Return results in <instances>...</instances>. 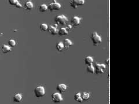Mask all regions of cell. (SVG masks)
I'll return each mask as SVG.
<instances>
[{
	"mask_svg": "<svg viewBox=\"0 0 139 104\" xmlns=\"http://www.w3.org/2000/svg\"><path fill=\"white\" fill-rule=\"evenodd\" d=\"M94 73L97 74H102L106 69V65L104 64L96 63L94 66Z\"/></svg>",
	"mask_w": 139,
	"mask_h": 104,
	"instance_id": "4",
	"label": "cell"
},
{
	"mask_svg": "<svg viewBox=\"0 0 139 104\" xmlns=\"http://www.w3.org/2000/svg\"><path fill=\"white\" fill-rule=\"evenodd\" d=\"M66 29L67 30L70 31V30H71L72 29V26L71 25V24H69V25L67 26V28H66Z\"/></svg>",
	"mask_w": 139,
	"mask_h": 104,
	"instance_id": "25",
	"label": "cell"
},
{
	"mask_svg": "<svg viewBox=\"0 0 139 104\" xmlns=\"http://www.w3.org/2000/svg\"><path fill=\"white\" fill-rule=\"evenodd\" d=\"M74 100L75 101L78 102H82L83 100L81 97V94L80 93H76L74 96Z\"/></svg>",
	"mask_w": 139,
	"mask_h": 104,
	"instance_id": "19",
	"label": "cell"
},
{
	"mask_svg": "<svg viewBox=\"0 0 139 104\" xmlns=\"http://www.w3.org/2000/svg\"><path fill=\"white\" fill-rule=\"evenodd\" d=\"M48 31L50 34H51L52 35H56L58 34V30L56 28V27H54L52 26H50L48 27Z\"/></svg>",
	"mask_w": 139,
	"mask_h": 104,
	"instance_id": "12",
	"label": "cell"
},
{
	"mask_svg": "<svg viewBox=\"0 0 139 104\" xmlns=\"http://www.w3.org/2000/svg\"><path fill=\"white\" fill-rule=\"evenodd\" d=\"M24 8L27 10H31L34 8V4L31 1H27V2H26L25 4H24Z\"/></svg>",
	"mask_w": 139,
	"mask_h": 104,
	"instance_id": "11",
	"label": "cell"
},
{
	"mask_svg": "<svg viewBox=\"0 0 139 104\" xmlns=\"http://www.w3.org/2000/svg\"><path fill=\"white\" fill-rule=\"evenodd\" d=\"M64 46L63 45V42H60L58 43L56 45V49L59 52H62L64 50Z\"/></svg>",
	"mask_w": 139,
	"mask_h": 104,
	"instance_id": "18",
	"label": "cell"
},
{
	"mask_svg": "<svg viewBox=\"0 0 139 104\" xmlns=\"http://www.w3.org/2000/svg\"><path fill=\"white\" fill-rule=\"evenodd\" d=\"M85 63L88 65H92L93 63V57L90 56H87L85 58Z\"/></svg>",
	"mask_w": 139,
	"mask_h": 104,
	"instance_id": "17",
	"label": "cell"
},
{
	"mask_svg": "<svg viewBox=\"0 0 139 104\" xmlns=\"http://www.w3.org/2000/svg\"><path fill=\"white\" fill-rule=\"evenodd\" d=\"M63 99L62 97L61 93H54L52 95V101L55 104L60 103L63 101Z\"/></svg>",
	"mask_w": 139,
	"mask_h": 104,
	"instance_id": "6",
	"label": "cell"
},
{
	"mask_svg": "<svg viewBox=\"0 0 139 104\" xmlns=\"http://www.w3.org/2000/svg\"><path fill=\"white\" fill-rule=\"evenodd\" d=\"M48 9V5L46 4H41L40 5V7H39V10L41 12H45L46 10Z\"/></svg>",
	"mask_w": 139,
	"mask_h": 104,
	"instance_id": "20",
	"label": "cell"
},
{
	"mask_svg": "<svg viewBox=\"0 0 139 104\" xmlns=\"http://www.w3.org/2000/svg\"><path fill=\"white\" fill-rule=\"evenodd\" d=\"M40 30L44 31V32H45L48 30V26L46 24H45V23H43V24H41L40 26Z\"/></svg>",
	"mask_w": 139,
	"mask_h": 104,
	"instance_id": "22",
	"label": "cell"
},
{
	"mask_svg": "<svg viewBox=\"0 0 139 104\" xmlns=\"http://www.w3.org/2000/svg\"><path fill=\"white\" fill-rule=\"evenodd\" d=\"M85 1L84 0H72L70 1V5L73 8L76 9L78 6H82L85 4Z\"/></svg>",
	"mask_w": 139,
	"mask_h": 104,
	"instance_id": "7",
	"label": "cell"
},
{
	"mask_svg": "<svg viewBox=\"0 0 139 104\" xmlns=\"http://www.w3.org/2000/svg\"><path fill=\"white\" fill-rule=\"evenodd\" d=\"M54 2L50 3L48 5V8L50 11H54V10H58L62 8V5L56 1H53Z\"/></svg>",
	"mask_w": 139,
	"mask_h": 104,
	"instance_id": "5",
	"label": "cell"
},
{
	"mask_svg": "<svg viewBox=\"0 0 139 104\" xmlns=\"http://www.w3.org/2000/svg\"><path fill=\"white\" fill-rule=\"evenodd\" d=\"M8 45L11 48L15 47L16 46V41L13 39H10L9 41H8Z\"/></svg>",
	"mask_w": 139,
	"mask_h": 104,
	"instance_id": "24",
	"label": "cell"
},
{
	"mask_svg": "<svg viewBox=\"0 0 139 104\" xmlns=\"http://www.w3.org/2000/svg\"><path fill=\"white\" fill-rule=\"evenodd\" d=\"M67 88V86L65 84H59L57 86L56 90L59 93H64L66 91Z\"/></svg>",
	"mask_w": 139,
	"mask_h": 104,
	"instance_id": "9",
	"label": "cell"
},
{
	"mask_svg": "<svg viewBox=\"0 0 139 104\" xmlns=\"http://www.w3.org/2000/svg\"><path fill=\"white\" fill-rule=\"evenodd\" d=\"M81 20V19L80 17H79L78 16L73 17L71 20V25L75 26V27H76V26H78L80 24Z\"/></svg>",
	"mask_w": 139,
	"mask_h": 104,
	"instance_id": "8",
	"label": "cell"
},
{
	"mask_svg": "<svg viewBox=\"0 0 139 104\" xmlns=\"http://www.w3.org/2000/svg\"><path fill=\"white\" fill-rule=\"evenodd\" d=\"M63 45L64 46V48H66V49H68V48L70 46H72V42H71V40H70L69 39H66L63 42Z\"/></svg>",
	"mask_w": 139,
	"mask_h": 104,
	"instance_id": "16",
	"label": "cell"
},
{
	"mask_svg": "<svg viewBox=\"0 0 139 104\" xmlns=\"http://www.w3.org/2000/svg\"><path fill=\"white\" fill-rule=\"evenodd\" d=\"M81 97L82 98L83 101H87L88 99L90 97V94L88 93H86V92H84L81 94Z\"/></svg>",
	"mask_w": 139,
	"mask_h": 104,
	"instance_id": "21",
	"label": "cell"
},
{
	"mask_svg": "<svg viewBox=\"0 0 139 104\" xmlns=\"http://www.w3.org/2000/svg\"><path fill=\"white\" fill-rule=\"evenodd\" d=\"M91 39H92V41L93 42V43L94 46H97L99 44H100L102 42V38L96 32H93L92 34Z\"/></svg>",
	"mask_w": 139,
	"mask_h": 104,
	"instance_id": "1",
	"label": "cell"
},
{
	"mask_svg": "<svg viewBox=\"0 0 139 104\" xmlns=\"http://www.w3.org/2000/svg\"><path fill=\"white\" fill-rule=\"evenodd\" d=\"M23 98V95L20 93L16 94L13 97V101L15 102H20Z\"/></svg>",
	"mask_w": 139,
	"mask_h": 104,
	"instance_id": "15",
	"label": "cell"
},
{
	"mask_svg": "<svg viewBox=\"0 0 139 104\" xmlns=\"http://www.w3.org/2000/svg\"><path fill=\"white\" fill-rule=\"evenodd\" d=\"M68 31L66 29V28H61L60 29L58 30V34L60 36H64L68 34Z\"/></svg>",
	"mask_w": 139,
	"mask_h": 104,
	"instance_id": "13",
	"label": "cell"
},
{
	"mask_svg": "<svg viewBox=\"0 0 139 104\" xmlns=\"http://www.w3.org/2000/svg\"><path fill=\"white\" fill-rule=\"evenodd\" d=\"M34 94L36 97H37V98L44 97L45 94V88L42 86H37L34 89Z\"/></svg>",
	"mask_w": 139,
	"mask_h": 104,
	"instance_id": "3",
	"label": "cell"
},
{
	"mask_svg": "<svg viewBox=\"0 0 139 104\" xmlns=\"http://www.w3.org/2000/svg\"><path fill=\"white\" fill-rule=\"evenodd\" d=\"M9 4L11 5L16 6L17 8H22V5L20 4L19 1H18V0H10V1H9Z\"/></svg>",
	"mask_w": 139,
	"mask_h": 104,
	"instance_id": "10",
	"label": "cell"
},
{
	"mask_svg": "<svg viewBox=\"0 0 139 104\" xmlns=\"http://www.w3.org/2000/svg\"><path fill=\"white\" fill-rule=\"evenodd\" d=\"M1 50H2V53H9V52H11L12 49L9 45H2V46L1 47Z\"/></svg>",
	"mask_w": 139,
	"mask_h": 104,
	"instance_id": "14",
	"label": "cell"
},
{
	"mask_svg": "<svg viewBox=\"0 0 139 104\" xmlns=\"http://www.w3.org/2000/svg\"><path fill=\"white\" fill-rule=\"evenodd\" d=\"M54 21L57 24L59 25H64L68 22V19L67 17L64 15H61L57 16L54 19Z\"/></svg>",
	"mask_w": 139,
	"mask_h": 104,
	"instance_id": "2",
	"label": "cell"
},
{
	"mask_svg": "<svg viewBox=\"0 0 139 104\" xmlns=\"http://www.w3.org/2000/svg\"><path fill=\"white\" fill-rule=\"evenodd\" d=\"M87 72L90 73V74H94V67L93 65H88L86 68Z\"/></svg>",
	"mask_w": 139,
	"mask_h": 104,
	"instance_id": "23",
	"label": "cell"
}]
</instances>
